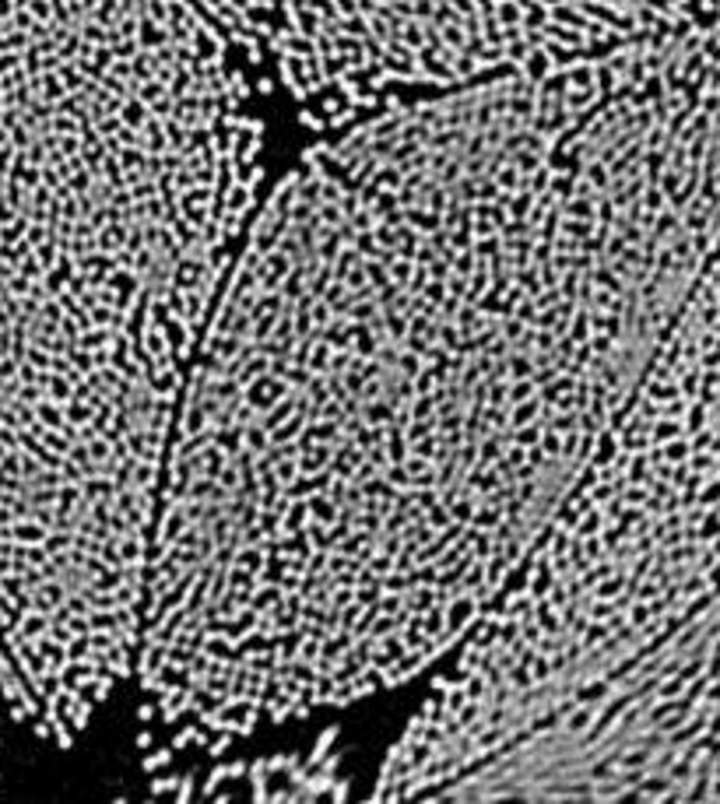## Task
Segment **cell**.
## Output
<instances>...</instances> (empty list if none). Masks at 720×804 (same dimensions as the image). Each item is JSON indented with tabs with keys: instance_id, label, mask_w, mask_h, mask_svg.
Returning a JSON list of instances; mask_svg holds the SVG:
<instances>
[{
	"instance_id": "obj_1",
	"label": "cell",
	"mask_w": 720,
	"mask_h": 804,
	"mask_svg": "<svg viewBox=\"0 0 720 804\" xmlns=\"http://www.w3.org/2000/svg\"><path fill=\"white\" fill-rule=\"evenodd\" d=\"M720 250V18L366 113L257 200L162 467L141 766L401 689L562 510Z\"/></svg>"
},
{
	"instance_id": "obj_3",
	"label": "cell",
	"mask_w": 720,
	"mask_h": 804,
	"mask_svg": "<svg viewBox=\"0 0 720 804\" xmlns=\"http://www.w3.org/2000/svg\"><path fill=\"white\" fill-rule=\"evenodd\" d=\"M172 801H345L351 794L338 731H320L306 748L176 759L148 772Z\"/></svg>"
},
{
	"instance_id": "obj_2",
	"label": "cell",
	"mask_w": 720,
	"mask_h": 804,
	"mask_svg": "<svg viewBox=\"0 0 720 804\" xmlns=\"http://www.w3.org/2000/svg\"><path fill=\"white\" fill-rule=\"evenodd\" d=\"M310 130L720 18V0H194Z\"/></svg>"
}]
</instances>
